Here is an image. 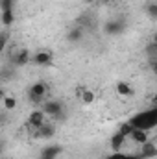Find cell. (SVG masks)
I'll return each instance as SVG.
<instances>
[{
  "instance_id": "7c38bea8",
  "label": "cell",
  "mask_w": 157,
  "mask_h": 159,
  "mask_svg": "<svg viewBox=\"0 0 157 159\" xmlns=\"http://www.w3.org/2000/svg\"><path fill=\"white\" fill-rule=\"evenodd\" d=\"M13 63H15L17 67H24V65H28V63H30V50H26V48L19 50V54L13 57Z\"/></svg>"
},
{
  "instance_id": "4fadbf2b",
  "label": "cell",
  "mask_w": 157,
  "mask_h": 159,
  "mask_svg": "<svg viewBox=\"0 0 157 159\" xmlns=\"http://www.w3.org/2000/svg\"><path fill=\"white\" fill-rule=\"evenodd\" d=\"M126 143V137L120 133V131H115L113 135H111V141H109V144H111V148H113V152H120V148H122V144Z\"/></svg>"
},
{
  "instance_id": "8fae6325",
  "label": "cell",
  "mask_w": 157,
  "mask_h": 159,
  "mask_svg": "<svg viewBox=\"0 0 157 159\" xmlns=\"http://www.w3.org/2000/svg\"><path fill=\"white\" fill-rule=\"evenodd\" d=\"M117 93L120 94V96H128V98H131V96L135 94V89H133L128 81L120 80V81H117Z\"/></svg>"
},
{
  "instance_id": "3957f363",
  "label": "cell",
  "mask_w": 157,
  "mask_h": 159,
  "mask_svg": "<svg viewBox=\"0 0 157 159\" xmlns=\"http://www.w3.org/2000/svg\"><path fill=\"white\" fill-rule=\"evenodd\" d=\"M44 94H46V85L41 83V81L32 83L30 89H28V98H30L32 104H37L39 106L41 102H43V98H44Z\"/></svg>"
},
{
  "instance_id": "277c9868",
  "label": "cell",
  "mask_w": 157,
  "mask_h": 159,
  "mask_svg": "<svg viewBox=\"0 0 157 159\" xmlns=\"http://www.w3.org/2000/svg\"><path fill=\"white\" fill-rule=\"evenodd\" d=\"M104 32L107 35H122L126 32V22L120 20V19H115V20H107L105 26H104Z\"/></svg>"
},
{
  "instance_id": "52a82bcc",
  "label": "cell",
  "mask_w": 157,
  "mask_h": 159,
  "mask_svg": "<svg viewBox=\"0 0 157 159\" xmlns=\"http://www.w3.org/2000/svg\"><path fill=\"white\" fill-rule=\"evenodd\" d=\"M142 148H141V159H154L157 156V146L152 143V141H146L144 144H141Z\"/></svg>"
},
{
  "instance_id": "e0dca14e",
  "label": "cell",
  "mask_w": 157,
  "mask_h": 159,
  "mask_svg": "<svg viewBox=\"0 0 157 159\" xmlns=\"http://www.w3.org/2000/svg\"><path fill=\"white\" fill-rule=\"evenodd\" d=\"M146 54L150 59H157V41H152L148 46H146Z\"/></svg>"
},
{
  "instance_id": "ac0fdd59",
  "label": "cell",
  "mask_w": 157,
  "mask_h": 159,
  "mask_svg": "<svg viewBox=\"0 0 157 159\" xmlns=\"http://www.w3.org/2000/svg\"><path fill=\"white\" fill-rule=\"evenodd\" d=\"M2 102H4V107H6V109H9V111L17 107V100H15L13 96H4V98H2Z\"/></svg>"
},
{
  "instance_id": "9c48e42d",
  "label": "cell",
  "mask_w": 157,
  "mask_h": 159,
  "mask_svg": "<svg viewBox=\"0 0 157 159\" xmlns=\"http://www.w3.org/2000/svg\"><path fill=\"white\" fill-rule=\"evenodd\" d=\"M63 152V146L61 144H50V146H46V148H43L41 150V156L39 157H46V159H56L59 154Z\"/></svg>"
},
{
  "instance_id": "7402d4cb",
  "label": "cell",
  "mask_w": 157,
  "mask_h": 159,
  "mask_svg": "<svg viewBox=\"0 0 157 159\" xmlns=\"http://www.w3.org/2000/svg\"><path fill=\"white\" fill-rule=\"evenodd\" d=\"M146 9H148V15H150L152 19H157V2H150Z\"/></svg>"
},
{
  "instance_id": "d4e9b609",
  "label": "cell",
  "mask_w": 157,
  "mask_h": 159,
  "mask_svg": "<svg viewBox=\"0 0 157 159\" xmlns=\"http://www.w3.org/2000/svg\"><path fill=\"white\" fill-rule=\"evenodd\" d=\"M2 148H4V144H2V141H0V152H2Z\"/></svg>"
},
{
  "instance_id": "ba28073f",
  "label": "cell",
  "mask_w": 157,
  "mask_h": 159,
  "mask_svg": "<svg viewBox=\"0 0 157 159\" xmlns=\"http://www.w3.org/2000/svg\"><path fill=\"white\" fill-rule=\"evenodd\" d=\"M46 122V115L41 111V109H34L32 113H30V117H28V124L32 126V128H39L41 124H44Z\"/></svg>"
},
{
  "instance_id": "7a4b0ae2",
  "label": "cell",
  "mask_w": 157,
  "mask_h": 159,
  "mask_svg": "<svg viewBox=\"0 0 157 159\" xmlns=\"http://www.w3.org/2000/svg\"><path fill=\"white\" fill-rule=\"evenodd\" d=\"M41 111H43L46 117H52L54 122H56V120H61L65 117V113H63V104H61L59 100H48V102H44V104L41 106Z\"/></svg>"
},
{
  "instance_id": "4316f807",
  "label": "cell",
  "mask_w": 157,
  "mask_h": 159,
  "mask_svg": "<svg viewBox=\"0 0 157 159\" xmlns=\"http://www.w3.org/2000/svg\"><path fill=\"white\" fill-rule=\"evenodd\" d=\"M39 159H46V157H39Z\"/></svg>"
},
{
  "instance_id": "ffe728a7",
  "label": "cell",
  "mask_w": 157,
  "mask_h": 159,
  "mask_svg": "<svg viewBox=\"0 0 157 159\" xmlns=\"http://www.w3.org/2000/svg\"><path fill=\"white\" fill-rule=\"evenodd\" d=\"M118 131H120V133L128 139V137H129V133L133 131V126H131L129 122H124V124H120V129H118Z\"/></svg>"
},
{
  "instance_id": "5bb4252c",
  "label": "cell",
  "mask_w": 157,
  "mask_h": 159,
  "mask_svg": "<svg viewBox=\"0 0 157 159\" xmlns=\"http://www.w3.org/2000/svg\"><path fill=\"white\" fill-rule=\"evenodd\" d=\"M83 39V30L76 26V28H72V30H69V34H67V41L69 43H78V41Z\"/></svg>"
},
{
  "instance_id": "6da1fadb",
  "label": "cell",
  "mask_w": 157,
  "mask_h": 159,
  "mask_svg": "<svg viewBox=\"0 0 157 159\" xmlns=\"http://www.w3.org/2000/svg\"><path fill=\"white\" fill-rule=\"evenodd\" d=\"M133 128L137 129H144L150 131L157 126V109H148V111H141L137 115H133L131 119L128 120Z\"/></svg>"
},
{
  "instance_id": "83f0119b",
  "label": "cell",
  "mask_w": 157,
  "mask_h": 159,
  "mask_svg": "<svg viewBox=\"0 0 157 159\" xmlns=\"http://www.w3.org/2000/svg\"><path fill=\"white\" fill-rule=\"evenodd\" d=\"M15 2H17V0H15Z\"/></svg>"
},
{
  "instance_id": "603a6c76",
  "label": "cell",
  "mask_w": 157,
  "mask_h": 159,
  "mask_svg": "<svg viewBox=\"0 0 157 159\" xmlns=\"http://www.w3.org/2000/svg\"><path fill=\"white\" fill-rule=\"evenodd\" d=\"M7 43H9V35H7V34H0V54L6 50Z\"/></svg>"
},
{
  "instance_id": "30bf717a",
  "label": "cell",
  "mask_w": 157,
  "mask_h": 159,
  "mask_svg": "<svg viewBox=\"0 0 157 159\" xmlns=\"http://www.w3.org/2000/svg\"><path fill=\"white\" fill-rule=\"evenodd\" d=\"M129 139H131L133 143H137V144H144L146 141H150V135H148V131H144V129L133 128V131L129 133Z\"/></svg>"
},
{
  "instance_id": "484cf974",
  "label": "cell",
  "mask_w": 157,
  "mask_h": 159,
  "mask_svg": "<svg viewBox=\"0 0 157 159\" xmlns=\"http://www.w3.org/2000/svg\"><path fill=\"white\" fill-rule=\"evenodd\" d=\"M102 2H111V0H102Z\"/></svg>"
},
{
  "instance_id": "d6986e66",
  "label": "cell",
  "mask_w": 157,
  "mask_h": 159,
  "mask_svg": "<svg viewBox=\"0 0 157 159\" xmlns=\"http://www.w3.org/2000/svg\"><path fill=\"white\" fill-rule=\"evenodd\" d=\"M107 159H141V156L137 154V156H131V154H118V152H115V154H111Z\"/></svg>"
},
{
  "instance_id": "2e32d148",
  "label": "cell",
  "mask_w": 157,
  "mask_h": 159,
  "mask_svg": "<svg viewBox=\"0 0 157 159\" xmlns=\"http://www.w3.org/2000/svg\"><path fill=\"white\" fill-rule=\"evenodd\" d=\"M79 98H81V102L83 104H92L94 102V93L92 91H89V89H83V91H79Z\"/></svg>"
},
{
  "instance_id": "44dd1931",
  "label": "cell",
  "mask_w": 157,
  "mask_h": 159,
  "mask_svg": "<svg viewBox=\"0 0 157 159\" xmlns=\"http://www.w3.org/2000/svg\"><path fill=\"white\" fill-rule=\"evenodd\" d=\"M15 6V0H0V11H11Z\"/></svg>"
},
{
  "instance_id": "5b68a950",
  "label": "cell",
  "mask_w": 157,
  "mask_h": 159,
  "mask_svg": "<svg viewBox=\"0 0 157 159\" xmlns=\"http://www.w3.org/2000/svg\"><path fill=\"white\" fill-rule=\"evenodd\" d=\"M54 135H56V124H54V122H44V124H41L39 128L35 129V133H34L35 139H50V137H54Z\"/></svg>"
},
{
  "instance_id": "8992f818",
  "label": "cell",
  "mask_w": 157,
  "mask_h": 159,
  "mask_svg": "<svg viewBox=\"0 0 157 159\" xmlns=\"http://www.w3.org/2000/svg\"><path fill=\"white\" fill-rule=\"evenodd\" d=\"M30 61H34V63L39 65V67H50L52 61H54V54L48 52V50H39L34 57H30Z\"/></svg>"
},
{
  "instance_id": "cb8c5ba5",
  "label": "cell",
  "mask_w": 157,
  "mask_h": 159,
  "mask_svg": "<svg viewBox=\"0 0 157 159\" xmlns=\"http://www.w3.org/2000/svg\"><path fill=\"white\" fill-rule=\"evenodd\" d=\"M83 2H85V4H92L94 0H83Z\"/></svg>"
},
{
  "instance_id": "9a60e30c",
  "label": "cell",
  "mask_w": 157,
  "mask_h": 159,
  "mask_svg": "<svg viewBox=\"0 0 157 159\" xmlns=\"http://www.w3.org/2000/svg\"><path fill=\"white\" fill-rule=\"evenodd\" d=\"M0 20H2L4 26H11V24L15 22V13H13V9H11V11H2Z\"/></svg>"
}]
</instances>
